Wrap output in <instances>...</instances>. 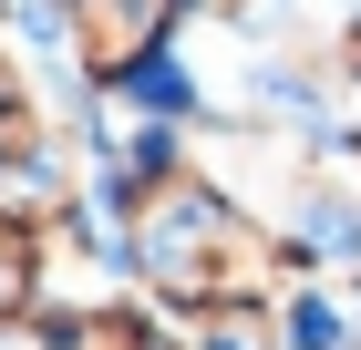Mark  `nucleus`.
<instances>
[{"instance_id": "nucleus-1", "label": "nucleus", "mask_w": 361, "mask_h": 350, "mask_svg": "<svg viewBox=\"0 0 361 350\" xmlns=\"http://www.w3.org/2000/svg\"><path fill=\"white\" fill-rule=\"evenodd\" d=\"M124 268L145 278V299L166 309V320H217V309H279V299L320 278L300 258L289 227H269L258 206L217 186V175H196V165H145L124 175Z\"/></svg>"}, {"instance_id": "nucleus-2", "label": "nucleus", "mask_w": 361, "mask_h": 350, "mask_svg": "<svg viewBox=\"0 0 361 350\" xmlns=\"http://www.w3.org/2000/svg\"><path fill=\"white\" fill-rule=\"evenodd\" d=\"M42 330H52V350H155L166 309H145V299H73Z\"/></svg>"}, {"instance_id": "nucleus-3", "label": "nucleus", "mask_w": 361, "mask_h": 350, "mask_svg": "<svg viewBox=\"0 0 361 350\" xmlns=\"http://www.w3.org/2000/svg\"><path fill=\"white\" fill-rule=\"evenodd\" d=\"M42 309V237L0 216V320H31Z\"/></svg>"}, {"instance_id": "nucleus-4", "label": "nucleus", "mask_w": 361, "mask_h": 350, "mask_svg": "<svg viewBox=\"0 0 361 350\" xmlns=\"http://www.w3.org/2000/svg\"><path fill=\"white\" fill-rule=\"evenodd\" d=\"M0 350H52V330L42 320H0Z\"/></svg>"}]
</instances>
